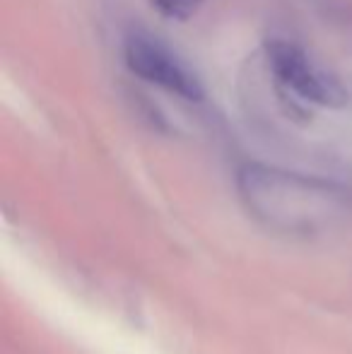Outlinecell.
Here are the masks:
<instances>
[{
    "label": "cell",
    "mask_w": 352,
    "mask_h": 354,
    "mask_svg": "<svg viewBox=\"0 0 352 354\" xmlns=\"http://www.w3.org/2000/svg\"><path fill=\"white\" fill-rule=\"evenodd\" d=\"M123 58L128 71L186 102H201L203 87L198 77L157 39L147 34H128L123 44Z\"/></svg>",
    "instance_id": "7a4b0ae2"
},
{
    "label": "cell",
    "mask_w": 352,
    "mask_h": 354,
    "mask_svg": "<svg viewBox=\"0 0 352 354\" xmlns=\"http://www.w3.org/2000/svg\"><path fill=\"white\" fill-rule=\"evenodd\" d=\"M266 51H268V68L272 71V75L287 89L299 94L302 99L314 104H328V106L343 102L345 94L340 89V84L321 71L299 46H295L290 41H282V39H272Z\"/></svg>",
    "instance_id": "3957f363"
},
{
    "label": "cell",
    "mask_w": 352,
    "mask_h": 354,
    "mask_svg": "<svg viewBox=\"0 0 352 354\" xmlns=\"http://www.w3.org/2000/svg\"><path fill=\"white\" fill-rule=\"evenodd\" d=\"M205 0H152L157 10H160L165 17L172 19H188L191 15H196L201 10V5Z\"/></svg>",
    "instance_id": "277c9868"
},
{
    "label": "cell",
    "mask_w": 352,
    "mask_h": 354,
    "mask_svg": "<svg viewBox=\"0 0 352 354\" xmlns=\"http://www.w3.org/2000/svg\"><path fill=\"white\" fill-rule=\"evenodd\" d=\"M246 210L261 224L285 234H314L348 210L343 191L326 181L282 169L246 164L237 176Z\"/></svg>",
    "instance_id": "6da1fadb"
}]
</instances>
